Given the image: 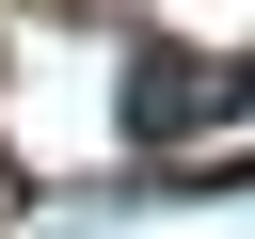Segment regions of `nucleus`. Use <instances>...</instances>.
Returning <instances> with one entry per match:
<instances>
[{
	"mask_svg": "<svg viewBox=\"0 0 255 239\" xmlns=\"http://www.w3.org/2000/svg\"><path fill=\"white\" fill-rule=\"evenodd\" d=\"M207 112H239L207 64H175V48H143V64H128V143H191Z\"/></svg>",
	"mask_w": 255,
	"mask_h": 239,
	"instance_id": "nucleus-1",
	"label": "nucleus"
}]
</instances>
